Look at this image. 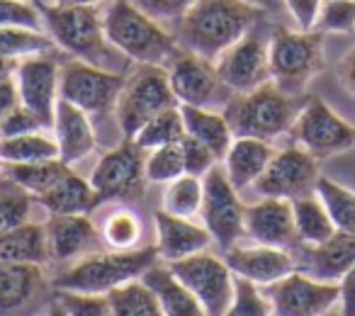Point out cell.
Instances as JSON below:
<instances>
[{
	"label": "cell",
	"instance_id": "16",
	"mask_svg": "<svg viewBox=\"0 0 355 316\" xmlns=\"http://www.w3.org/2000/svg\"><path fill=\"white\" fill-rule=\"evenodd\" d=\"M272 306V316H324L338 304V282H321L292 270L272 285L263 287Z\"/></svg>",
	"mask_w": 355,
	"mask_h": 316
},
{
	"label": "cell",
	"instance_id": "49",
	"mask_svg": "<svg viewBox=\"0 0 355 316\" xmlns=\"http://www.w3.org/2000/svg\"><path fill=\"white\" fill-rule=\"evenodd\" d=\"M338 304L345 316H355V265L338 280Z\"/></svg>",
	"mask_w": 355,
	"mask_h": 316
},
{
	"label": "cell",
	"instance_id": "19",
	"mask_svg": "<svg viewBox=\"0 0 355 316\" xmlns=\"http://www.w3.org/2000/svg\"><path fill=\"white\" fill-rule=\"evenodd\" d=\"M295 267L321 282H338L355 265V234L336 231L329 241L300 246L292 251Z\"/></svg>",
	"mask_w": 355,
	"mask_h": 316
},
{
	"label": "cell",
	"instance_id": "37",
	"mask_svg": "<svg viewBox=\"0 0 355 316\" xmlns=\"http://www.w3.org/2000/svg\"><path fill=\"white\" fill-rule=\"evenodd\" d=\"M316 198L324 202L331 222L338 231L355 234V193L321 175L316 180Z\"/></svg>",
	"mask_w": 355,
	"mask_h": 316
},
{
	"label": "cell",
	"instance_id": "24",
	"mask_svg": "<svg viewBox=\"0 0 355 316\" xmlns=\"http://www.w3.org/2000/svg\"><path fill=\"white\" fill-rule=\"evenodd\" d=\"M44 265L0 261V314L10 316L27 309L46 292Z\"/></svg>",
	"mask_w": 355,
	"mask_h": 316
},
{
	"label": "cell",
	"instance_id": "13",
	"mask_svg": "<svg viewBox=\"0 0 355 316\" xmlns=\"http://www.w3.org/2000/svg\"><path fill=\"white\" fill-rule=\"evenodd\" d=\"M202 209L200 217L207 231L212 234V241L222 251L236 246L239 238L246 236L243 231V212L246 204L239 200V190L229 183L222 166H214L202 178Z\"/></svg>",
	"mask_w": 355,
	"mask_h": 316
},
{
	"label": "cell",
	"instance_id": "22",
	"mask_svg": "<svg viewBox=\"0 0 355 316\" xmlns=\"http://www.w3.org/2000/svg\"><path fill=\"white\" fill-rule=\"evenodd\" d=\"M156 224V248L163 263L180 261L193 253L207 251L212 243V234L207 231L205 224H195L188 217H175L163 209L153 214Z\"/></svg>",
	"mask_w": 355,
	"mask_h": 316
},
{
	"label": "cell",
	"instance_id": "20",
	"mask_svg": "<svg viewBox=\"0 0 355 316\" xmlns=\"http://www.w3.org/2000/svg\"><path fill=\"white\" fill-rule=\"evenodd\" d=\"M49 263H71L95 253L100 231L88 214H49L44 222Z\"/></svg>",
	"mask_w": 355,
	"mask_h": 316
},
{
	"label": "cell",
	"instance_id": "52",
	"mask_svg": "<svg viewBox=\"0 0 355 316\" xmlns=\"http://www.w3.org/2000/svg\"><path fill=\"white\" fill-rule=\"evenodd\" d=\"M17 64H20V61L10 59V56H6V54H0V80L12 78L15 71H17Z\"/></svg>",
	"mask_w": 355,
	"mask_h": 316
},
{
	"label": "cell",
	"instance_id": "9",
	"mask_svg": "<svg viewBox=\"0 0 355 316\" xmlns=\"http://www.w3.org/2000/svg\"><path fill=\"white\" fill-rule=\"evenodd\" d=\"M146 151L134 139H124L95 164L90 185L103 202H139L146 190Z\"/></svg>",
	"mask_w": 355,
	"mask_h": 316
},
{
	"label": "cell",
	"instance_id": "54",
	"mask_svg": "<svg viewBox=\"0 0 355 316\" xmlns=\"http://www.w3.org/2000/svg\"><path fill=\"white\" fill-rule=\"evenodd\" d=\"M46 316H71V314H69V309H66V306L61 304L59 299H54L49 304V309H46Z\"/></svg>",
	"mask_w": 355,
	"mask_h": 316
},
{
	"label": "cell",
	"instance_id": "26",
	"mask_svg": "<svg viewBox=\"0 0 355 316\" xmlns=\"http://www.w3.org/2000/svg\"><path fill=\"white\" fill-rule=\"evenodd\" d=\"M141 282L156 295L163 316H207L198 297L163 263H156L141 275Z\"/></svg>",
	"mask_w": 355,
	"mask_h": 316
},
{
	"label": "cell",
	"instance_id": "5",
	"mask_svg": "<svg viewBox=\"0 0 355 316\" xmlns=\"http://www.w3.org/2000/svg\"><path fill=\"white\" fill-rule=\"evenodd\" d=\"M156 263H161L156 246H139L132 251H95L59 272L51 285L59 292L107 295L114 287L139 280Z\"/></svg>",
	"mask_w": 355,
	"mask_h": 316
},
{
	"label": "cell",
	"instance_id": "46",
	"mask_svg": "<svg viewBox=\"0 0 355 316\" xmlns=\"http://www.w3.org/2000/svg\"><path fill=\"white\" fill-rule=\"evenodd\" d=\"M146 15H151L153 20L163 22L166 27H175L180 22V17L190 10L195 0H134Z\"/></svg>",
	"mask_w": 355,
	"mask_h": 316
},
{
	"label": "cell",
	"instance_id": "14",
	"mask_svg": "<svg viewBox=\"0 0 355 316\" xmlns=\"http://www.w3.org/2000/svg\"><path fill=\"white\" fill-rule=\"evenodd\" d=\"M319 178V158L311 156L306 148L290 143L272 153L268 168L253 183V190L261 198L297 200L314 193Z\"/></svg>",
	"mask_w": 355,
	"mask_h": 316
},
{
	"label": "cell",
	"instance_id": "33",
	"mask_svg": "<svg viewBox=\"0 0 355 316\" xmlns=\"http://www.w3.org/2000/svg\"><path fill=\"white\" fill-rule=\"evenodd\" d=\"M183 139H185L183 112H180V105H175V107L163 109L156 117L148 119L137 132L134 141H137L144 151H151V148L168 146V143H180Z\"/></svg>",
	"mask_w": 355,
	"mask_h": 316
},
{
	"label": "cell",
	"instance_id": "55",
	"mask_svg": "<svg viewBox=\"0 0 355 316\" xmlns=\"http://www.w3.org/2000/svg\"><path fill=\"white\" fill-rule=\"evenodd\" d=\"M61 3H71V6H98V3H103V0H61Z\"/></svg>",
	"mask_w": 355,
	"mask_h": 316
},
{
	"label": "cell",
	"instance_id": "18",
	"mask_svg": "<svg viewBox=\"0 0 355 316\" xmlns=\"http://www.w3.org/2000/svg\"><path fill=\"white\" fill-rule=\"evenodd\" d=\"M243 231L263 246L295 251L300 246V236H297L295 227L292 200L263 198L258 202L248 204L246 212H243Z\"/></svg>",
	"mask_w": 355,
	"mask_h": 316
},
{
	"label": "cell",
	"instance_id": "1",
	"mask_svg": "<svg viewBox=\"0 0 355 316\" xmlns=\"http://www.w3.org/2000/svg\"><path fill=\"white\" fill-rule=\"evenodd\" d=\"M261 15L263 10L246 0H195L173 32L183 49L217 61L222 51L261 22Z\"/></svg>",
	"mask_w": 355,
	"mask_h": 316
},
{
	"label": "cell",
	"instance_id": "57",
	"mask_svg": "<svg viewBox=\"0 0 355 316\" xmlns=\"http://www.w3.org/2000/svg\"><path fill=\"white\" fill-rule=\"evenodd\" d=\"M44 3H61V0H44Z\"/></svg>",
	"mask_w": 355,
	"mask_h": 316
},
{
	"label": "cell",
	"instance_id": "23",
	"mask_svg": "<svg viewBox=\"0 0 355 316\" xmlns=\"http://www.w3.org/2000/svg\"><path fill=\"white\" fill-rule=\"evenodd\" d=\"M51 132H54L56 146H59V158L66 166L83 161L98 146L93 117L80 107H76V105L66 103V100H59V105H56Z\"/></svg>",
	"mask_w": 355,
	"mask_h": 316
},
{
	"label": "cell",
	"instance_id": "43",
	"mask_svg": "<svg viewBox=\"0 0 355 316\" xmlns=\"http://www.w3.org/2000/svg\"><path fill=\"white\" fill-rule=\"evenodd\" d=\"M0 27L44 30V20H42L37 0H0Z\"/></svg>",
	"mask_w": 355,
	"mask_h": 316
},
{
	"label": "cell",
	"instance_id": "41",
	"mask_svg": "<svg viewBox=\"0 0 355 316\" xmlns=\"http://www.w3.org/2000/svg\"><path fill=\"white\" fill-rule=\"evenodd\" d=\"M224 316H272V306L261 287L236 277V292Z\"/></svg>",
	"mask_w": 355,
	"mask_h": 316
},
{
	"label": "cell",
	"instance_id": "36",
	"mask_svg": "<svg viewBox=\"0 0 355 316\" xmlns=\"http://www.w3.org/2000/svg\"><path fill=\"white\" fill-rule=\"evenodd\" d=\"M202 178L198 175L183 173L180 178L171 180L163 190L161 209L175 217H188L193 219L202 209Z\"/></svg>",
	"mask_w": 355,
	"mask_h": 316
},
{
	"label": "cell",
	"instance_id": "25",
	"mask_svg": "<svg viewBox=\"0 0 355 316\" xmlns=\"http://www.w3.org/2000/svg\"><path fill=\"white\" fill-rule=\"evenodd\" d=\"M272 153H275V148H272L270 141L251 139V137H234L227 156L222 158V168L227 173L229 183L239 193L251 188L263 175V170L268 168Z\"/></svg>",
	"mask_w": 355,
	"mask_h": 316
},
{
	"label": "cell",
	"instance_id": "42",
	"mask_svg": "<svg viewBox=\"0 0 355 316\" xmlns=\"http://www.w3.org/2000/svg\"><path fill=\"white\" fill-rule=\"evenodd\" d=\"M316 30L324 35H353L355 32V0H324L316 20Z\"/></svg>",
	"mask_w": 355,
	"mask_h": 316
},
{
	"label": "cell",
	"instance_id": "39",
	"mask_svg": "<svg viewBox=\"0 0 355 316\" xmlns=\"http://www.w3.org/2000/svg\"><path fill=\"white\" fill-rule=\"evenodd\" d=\"M35 198L25 188L0 173V234L30 222Z\"/></svg>",
	"mask_w": 355,
	"mask_h": 316
},
{
	"label": "cell",
	"instance_id": "45",
	"mask_svg": "<svg viewBox=\"0 0 355 316\" xmlns=\"http://www.w3.org/2000/svg\"><path fill=\"white\" fill-rule=\"evenodd\" d=\"M180 148H183V158H185V173H190V175L205 178V175L219 164L217 156H214L205 143H200L198 139L188 137V134H185V139L180 141Z\"/></svg>",
	"mask_w": 355,
	"mask_h": 316
},
{
	"label": "cell",
	"instance_id": "56",
	"mask_svg": "<svg viewBox=\"0 0 355 316\" xmlns=\"http://www.w3.org/2000/svg\"><path fill=\"white\" fill-rule=\"evenodd\" d=\"M324 316H345V314H343V311H340V306H338V309H336V306H334V309H329Z\"/></svg>",
	"mask_w": 355,
	"mask_h": 316
},
{
	"label": "cell",
	"instance_id": "10",
	"mask_svg": "<svg viewBox=\"0 0 355 316\" xmlns=\"http://www.w3.org/2000/svg\"><path fill=\"white\" fill-rule=\"evenodd\" d=\"M168 80L178 98V105H193V107L222 109L232 98V90L219 78L214 61L195 54V51L180 49L166 61Z\"/></svg>",
	"mask_w": 355,
	"mask_h": 316
},
{
	"label": "cell",
	"instance_id": "51",
	"mask_svg": "<svg viewBox=\"0 0 355 316\" xmlns=\"http://www.w3.org/2000/svg\"><path fill=\"white\" fill-rule=\"evenodd\" d=\"M17 105H20V93H17L15 76L0 80V119L6 117L8 112H12Z\"/></svg>",
	"mask_w": 355,
	"mask_h": 316
},
{
	"label": "cell",
	"instance_id": "35",
	"mask_svg": "<svg viewBox=\"0 0 355 316\" xmlns=\"http://www.w3.org/2000/svg\"><path fill=\"white\" fill-rule=\"evenodd\" d=\"M56 44L44 30H27V27H0V54L15 61L30 59L40 54H54Z\"/></svg>",
	"mask_w": 355,
	"mask_h": 316
},
{
	"label": "cell",
	"instance_id": "17",
	"mask_svg": "<svg viewBox=\"0 0 355 316\" xmlns=\"http://www.w3.org/2000/svg\"><path fill=\"white\" fill-rule=\"evenodd\" d=\"M59 73L61 64L54 54H40L22 59L15 71L20 103L40 117L44 129L54 127L56 105H59Z\"/></svg>",
	"mask_w": 355,
	"mask_h": 316
},
{
	"label": "cell",
	"instance_id": "40",
	"mask_svg": "<svg viewBox=\"0 0 355 316\" xmlns=\"http://www.w3.org/2000/svg\"><path fill=\"white\" fill-rule=\"evenodd\" d=\"M146 180L148 183H163L168 185L171 180L180 178L185 173V158L180 143H168L146 151Z\"/></svg>",
	"mask_w": 355,
	"mask_h": 316
},
{
	"label": "cell",
	"instance_id": "30",
	"mask_svg": "<svg viewBox=\"0 0 355 316\" xmlns=\"http://www.w3.org/2000/svg\"><path fill=\"white\" fill-rule=\"evenodd\" d=\"M49 129L20 134V137H0V164H40L59 158L56 139Z\"/></svg>",
	"mask_w": 355,
	"mask_h": 316
},
{
	"label": "cell",
	"instance_id": "2",
	"mask_svg": "<svg viewBox=\"0 0 355 316\" xmlns=\"http://www.w3.org/2000/svg\"><path fill=\"white\" fill-rule=\"evenodd\" d=\"M103 27L107 42L137 64H166L178 49L175 32L153 20L134 0H110L103 12Z\"/></svg>",
	"mask_w": 355,
	"mask_h": 316
},
{
	"label": "cell",
	"instance_id": "38",
	"mask_svg": "<svg viewBox=\"0 0 355 316\" xmlns=\"http://www.w3.org/2000/svg\"><path fill=\"white\" fill-rule=\"evenodd\" d=\"M141 234H144L141 217L129 207H119L114 212H110L103 222V229H100V236H103V241L112 251H132V248H139Z\"/></svg>",
	"mask_w": 355,
	"mask_h": 316
},
{
	"label": "cell",
	"instance_id": "34",
	"mask_svg": "<svg viewBox=\"0 0 355 316\" xmlns=\"http://www.w3.org/2000/svg\"><path fill=\"white\" fill-rule=\"evenodd\" d=\"M112 316H163L156 295L139 280H132L122 287L107 292Z\"/></svg>",
	"mask_w": 355,
	"mask_h": 316
},
{
	"label": "cell",
	"instance_id": "50",
	"mask_svg": "<svg viewBox=\"0 0 355 316\" xmlns=\"http://www.w3.org/2000/svg\"><path fill=\"white\" fill-rule=\"evenodd\" d=\"M336 78H338V83L355 98V46L338 61V66H336Z\"/></svg>",
	"mask_w": 355,
	"mask_h": 316
},
{
	"label": "cell",
	"instance_id": "53",
	"mask_svg": "<svg viewBox=\"0 0 355 316\" xmlns=\"http://www.w3.org/2000/svg\"><path fill=\"white\" fill-rule=\"evenodd\" d=\"M246 3L253 8H258V10H263V12H275L277 8L282 6V0H246Z\"/></svg>",
	"mask_w": 355,
	"mask_h": 316
},
{
	"label": "cell",
	"instance_id": "4",
	"mask_svg": "<svg viewBox=\"0 0 355 316\" xmlns=\"http://www.w3.org/2000/svg\"><path fill=\"white\" fill-rule=\"evenodd\" d=\"M44 20V30L54 40L56 49L69 54L71 59L114 69V56L119 54L105 37L103 12L93 6H71V3H44L37 0Z\"/></svg>",
	"mask_w": 355,
	"mask_h": 316
},
{
	"label": "cell",
	"instance_id": "44",
	"mask_svg": "<svg viewBox=\"0 0 355 316\" xmlns=\"http://www.w3.org/2000/svg\"><path fill=\"white\" fill-rule=\"evenodd\" d=\"M56 299L69 309L71 316H112L107 295H78V292H59Z\"/></svg>",
	"mask_w": 355,
	"mask_h": 316
},
{
	"label": "cell",
	"instance_id": "7",
	"mask_svg": "<svg viewBox=\"0 0 355 316\" xmlns=\"http://www.w3.org/2000/svg\"><path fill=\"white\" fill-rule=\"evenodd\" d=\"M178 98L168 80V71L161 64H139L124 80L114 117L124 139H134L137 132L168 107H175Z\"/></svg>",
	"mask_w": 355,
	"mask_h": 316
},
{
	"label": "cell",
	"instance_id": "31",
	"mask_svg": "<svg viewBox=\"0 0 355 316\" xmlns=\"http://www.w3.org/2000/svg\"><path fill=\"white\" fill-rule=\"evenodd\" d=\"M292 212H295V227H297L300 243L316 246V243L329 241V238L338 231V229L334 227V222H331L324 202L316 198V193L292 200Z\"/></svg>",
	"mask_w": 355,
	"mask_h": 316
},
{
	"label": "cell",
	"instance_id": "3",
	"mask_svg": "<svg viewBox=\"0 0 355 316\" xmlns=\"http://www.w3.org/2000/svg\"><path fill=\"white\" fill-rule=\"evenodd\" d=\"M304 103L306 95H290L277 88L272 80H268L248 93H234L222 112L234 137L272 141L282 134H290Z\"/></svg>",
	"mask_w": 355,
	"mask_h": 316
},
{
	"label": "cell",
	"instance_id": "27",
	"mask_svg": "<svg viewBox=\"0 0 355 316\" xmlns=\"http://www.w3.org/2000/svg\"><path fill=\"white\" fill-rule=\"evenodd\" d=\"M35 202L44 207L49 214H90L103 204V200L98 198L90 180L78 175L73 168H69V173L54 188L35 198Z\"/></svg>",
	"mask_w": 355,
	"mask_h": 316
},
{
	"label": "cell",
	"instance_id": "47",
	"mask_svg": "<svg viewBox=\"0 0 355 316\" xmlns=\"http://www.w3.org/2000/svg\"><path fill=\"white\" fill-rule=\"evenodd\" d=\"M44 129V124L40 122L32 109H27L25 105H17L12 112H8L6 117L0 119V137H20V134L40 132Z\"/></svg>",
	"mask_w": 355,
	"mask_h": 316
},
{
	"label": "cell",
	"instance_id": "28",
	"mask_svg": "<svg viewBox=\"0 0 355 316\" xmlns=\"http://www.w3.org/2000/svg\"><path fill=\"white\" fill-rule=\"evenodd\" d=\"M185 122V134L198 139L200 143L209 148L222 161L227 156L229 146L234 141L232 127H229L227 117L222 109H209V107H193V105H180Z\"/></svg>",
	"mask_w": 355,
	"mask_h": 316
},
{
	"label": "cell",
	"instance_id": "21",
	"mask_svg": "<svg viewBox=\"0 0 355 316\" xmlns=\"http://www.w3.org/2000/svg\"><path fill=\"white\" fill-rule=\"evenodd\" d=\"M224 261L232 267V272L236 277L253 282L258 287H266L277 282L280 277L290 275L295 267V258L292 251L285 248H275V246H232L229 251H224Z\"/></svg>",
	"mask_w": 355,
	"mask_h": 316
},
{
	"label": "cell",
	"instance_id": "32",
	"mask_svg": "<svg viewBox=\"0 0 355 316\" xmlns=\"http://www.w3.org/2000/svg\"><path fill=\"white\" fill-rule=\"evenodd\" d=\"M71 166H66L61 158L40 161V164H0V173L15 180L20 188H25L32 198H40L49 188H54Z\"/></svg>",
	"mask_w": 355,
	"mask_h": 316
},
{
	"label": "cell",
	"instance_id": "6",
	"mask_svg": "<svg viewBox=\"0 0 355 316\" xmlns=\"http://www.w3.org/2000/svg\"><path fill=\"white\" fill-rule=\"evenodd\" d=\"M324 32L321 30H287L272 27L268 40L270 80L290 95H306V85L319 71H324Z\"/></svg>",
	"mask_w": 355,
	"mask_h": 316
},
{
	"label": "cell",
	"instance_id": "48",
	"mask_svg": "<svg viewBox=\"0 0 355 316\" xmlns=\"http://www.w3.org/2000/svg\"><path fill=\"white\" fill-rule=\"evenodd\" d=\"M324 0H282V6L297 22V27L304 32L316 30V20H319V10Z\"/></svg>",
	"mask_w": 355,
	"mask_h": 316
},
{
	"label": "cell",
	"instance_id": "15",
	"mask_svg": "<svg viewBox=\"0 0 355 316\" xmlns=\"http://www.w3.org/2000/svg\"><path fill=\"white\" fill-rule=\"evenodd\" d=\"M270 35L261 30V22L253 25L236 44L219 54L214 61L219 78L232 93H248L270 80V59H268Z\"/></svg>",
	"mask_w": 355,
	"mask_h": 316
},
{
	"label": "cell",
	"instance_id": "8",
	"mask_svg": "<svg viewBox=\"0 0 355 316\" xmlns=\"http://www.w3.org/2000/svg\"><path fill=\"white\" fill-rule=\"evenodd\" d=\"M124 80H127V73L122 71L69 59L61 64L59 95L61 100L88 112L90 117H105L117 107Z\"/></svg>",
	"mask_w": 355,
	"mask_h": 316
},
{
	"label": "cell",
	"instance_id": "11",
	"mask_svg": "<svg viewBox=\"0 0 355 316\" xmlns=\"http://www.w3.org/2000/svg\"><path fill=\"white\" fill-rule=\"evenodd\" d=\"M178 277L198 297L207 316H224L236 292V275L227 261L209 251L193 253L180 261L166 263Z\"/></svg>",
	"mask_w": 355,
	"mask_h": 316
},
{
	"label": "cell",
	"instance_id": "12",
	"mask_svg": "<svg viewBox=\"0 0 355 316\" xmlns=\"http://www.w3.org/2000/svg\"><path fill=\"white\" fill-rule=\"evenodd\" d=\"M292 143L306 148L311 156L329 158L355 146V127L334 112L319 95H306L290 129Z\"/></svg>",
	"mask_w": 355,
	"mask_h": 316
},
{
	"label": "cell",
	"instance_id": "29",
	"mask_svg": "<svg viewBox=\"0 0 355 316\" xmlns=\"http://www.w3.org/2000/svg\"><path fill=\"white\" fill-rule=\"evenodd\" d=\"M0 261L46 265L49 263V248H46L44 224L27 222L22 227L0 234Z\"/></svg>",
	"mask_w": 355,
	"mask_h": 316
}]
</instances>
